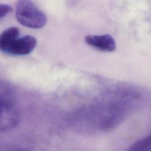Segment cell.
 Masks as SVG:
<instances>
[{"label":"cell","instance_id":"cell-1","mask_svg":"<svg viewBox=\"0 0 151 151\" xmlns=\"http://www.w3.org/2000/svg\"><path fill=\"white\" fill-rule=\"evenodd\" d=\"M16 18L21 24L30 28H41L47 22L46 15L30 0L17 1Z\"/></svg>","mask_w":151,"mask_h":151},{"label":"cell","instance_id":"cell-5","mask_svg":"<svg viewBox=\"0 0 151 151\" xmlns=\"http://www.w3.org/2000/svg\"><path fill=\"white\" fill-rule=\"evenodd\" d=\"M19 30L17 27H9L0 34V51L5 53L12 42L18 38Z\"/></svg>","mask_w":151,"mask_h":151},{"label":"cell","instance_id":"cell-4","mask_svg":"<svg viewBox=\"0 0 151 151\" xmlns=\"http://www.w3.org/2000/svg\"><path fill=\"white\" fill-rule=\"evenodd\" d=\"M85 42L93 48L104 52H111L116 48L114 39L109 34L88 35L85 37Z\"/></svg>","mask_w":151,"mask_h":151},{"label":"cell","instance_id":"cell-6","mask_svg":"<svg viewBox=\"0 0 151 151\" xmlns=\"http://www.w3.org/2000/svg\"><path fill=\"white\" fill-rule=\"evenodd\" d=\"M12 11V8L8 4H0V19L5 17Z\"/></svg>","mask_w":151,"mask_h":151},{"label":"cell","instance_id":"cell-3","mask_svg":"<svg viewBox=\"0 0 151 151\" xmlns=\"http://www.w3.org/2000/svg\"><path fill=\"white\" fill-rule=\"evenodd\" d=\"M37 45L36 38L32 35H25L14 40L6 51L12 55H24L31 52Z\"/></svg>","mask_w":151,"mask_h":151},{"label":"cell","instance_id":"cell-7","mask_svg":"<svg viewBox=\"0 0 151 151\" xmlns=\"http://www.w3.org/2000/svg\"><path fill=\"white\" fill-rule=\"evenodd\" d=\"M18 151H25V150H18Z\"/></svg>","mask_w":151,"mask_h":151},{"label":"cell","instance_id":"cell-2","mask_svg":"<svg viewBox=\"0 0 151 151\" xmlns=\"http://www.w3.org/2000/svg\"><path fill=\"white\" fill-rule=\"evenodd\" d=\"M18 117L12 101L0 100V131L13 129L18 123Z\"/></svg>","mask_w":151,"mask_h":151}]
</instances>
